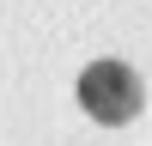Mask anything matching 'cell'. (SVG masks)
Instances as JSON below:
<instances>
[{
    "label": "cell",
    "instance_id": "1",
    "mask_svg": "<svg viewBox=\"0 0 152 146\" xmlns=\"http://www.w3.org/2000/svg\"><path fill=\"white\" fill-rule=\"evenodd\" d=\"M79 104L91 110L97 122H128L140 110V79H134L122 61H91L79 73Z\"/></svg>",
    "mask_w": 152,
    "mask_h": 146
}]
</instances>
